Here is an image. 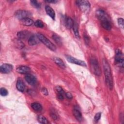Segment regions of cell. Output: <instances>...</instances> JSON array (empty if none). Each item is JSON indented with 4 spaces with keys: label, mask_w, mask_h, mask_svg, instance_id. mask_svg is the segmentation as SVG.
Returning <instances> with one entry per match:
<instances>
[{
    "label": "cell",
    "mask_w": 124,
    "mask_h": 124,
    "mask_svg": "<svg viewBox=\"0 0 124 124\" xmlns=\"http://www.w3.org/2000/svg\"><path fill=\"white\" fill-rule=\"evenodd\" d=\"M31 4L35 8H39L41 6V4L39 2H38L37 0H32L30 1Z\"/></svg>",
    "instance_id": "484cf974"
},
{
    "label": "cell",
    "mask_w": 124,
    "mask_h": 124,
    "mask_svg": "<svg viewBox=\"0 0 124 124\" xmlns=\"http://www.w3.org/2000/svg\"><path fill=\"white\" fill-rule=\"evenodd\" d=\"M103 67L104 71L106 84L110 90H112L113 88V78L111 68L109 63L105 59L103 60Z\"/></svg>",
    "instance_id": "6da1fadb"
},
{
    "label": "cell",
    "mask_w": 124,
    "mask_h": 124,
    "mask_svg": "<svg viewBox=\"0 0 124 124\" xmlns=\"http://www.w3.org/2000/svg\"><path fill=\"white\" fill-rule=\"evenodd\" d=\"M15 43L16 44V46L19 49H21L24 47V43L20 39H16Z\"/></svg>",
    "instance_id": "d4e9b609"
},
{
    "label": "cell",
    "mask_w": 124,
    "mask_h": 124,
    "mask_svg": "<svg viewBox=\"0 0 124 124\" xmlns=\"http://www.w3.org/2000/svg\"><path fill=\"white\" fill-rule=\"evenodd\" d=\"M56 90L58 92V97L59 99L61 100H62L64 96H65V93L62 89V88L59 86H57L56 87Z\"/></svg>",
    "instance_id": "2e32d148"
},
{
    "label": "cell",
    "mask_w": 124,
    "mask_h": 124,
    "mask_svg": "<svg viewBox=\"0 0 124 124\" xmlns=\"http://www.w3.org/2000/svg\"><path fill=\"white\" fill-rule=\"evenodd\" d=\"M40 40L39 39L37 34L32 35L28 39V44L30 46H34L38 44Z\"/></svg>",
    "instance_id": "8fae6325"
},
{
    "label": "cell",
    "mask_w": 124,
    "mask_h": 124,
    "mask_svg": "<svg viewBox=\"0 0 124 124\" xmlns=\"http://www.w3.org/2000/svg\"><path fill=\"white\" fill-rule=\"evenodd\" d=\"M45 10L46 14L53 19L55 20V13L54 10L49 5H46L45 7Z\"/></svg>",
    "instance_id": "7c38bea8"
},
{
    "label": "cell",
    "mask_w": 124,
    "mask_h": 124,
    "mask_svg": "<svg viewBox=\"0 0 124 124\" xmlns=\"http://www.w3.org/2000/svg\"><path fill=\"white\" fill-rule=\"evenodd\" d=\"M53 60L55 63H56L59 67H60L62 68H65V64L63 61L60 58L58 57H54Z\"/></svg>",
    "instance_id": "7402d4cb"
},
{
    "label": "cell",
    "mask_w": 124,
    "mask_h": 124,
    "mask_svg": "<svg viewBox=\"0 0 124 124\" xmlns=\"http://www.w3.org/2000/svg\"><path fill=\"white\" fill-rule=\"evenodd\" d=\"M65 96L68 99H71L73 97V96H72V94L70 93H69V92H67V93H65Z\"/></svg>",
    "instance_id": "836d02e7"
},
{
    "label": "cell",
    "mask_w": 124,
    "mask_h": 124,
    "mask_svg": "<svg viewBox=\"0 0 124 124\" xmlns=\"http://www.w3.org/2000/svg\"><path fill=\"white\" fill-rule=\"evenodd\" d=\"M96 16L101 21L106 19H108L106 13L103 10L101 9L96 11Z\"/></svg>",
    "instance_id": "9c48e42d"
},
{
    "label": "cell",
    "mask_w": 124,
    "mask_h": 124,
    "mask_svg": "<svg viewBox=\"0 0 124 124\" xmlns=\"http://www.w3.org/2000/svg\"><path fill=\"white\" fill-rule=\"evenodd\" d=\"M118 23L119 25L120 26V27L123 28H124V19L122 18H119L118 19Z\"/></svg>",
    "instance_id": "f546056e"
},
{
    "label": "cell",
    "mask_w": 124,
    "mask_h": 124,
    "mask_svg": "<svg viewBox=\"0 0 124 124\" xmlns=\"http://www.w3.org/2000/svg\"><path fill=\"white\" fill-rule=\"evenodd\" d=\"M101 116V112H98L94 116V120L95 122H97L98 121V120L100 119Z\"/></svg>",
    "instance_id": "4dcf8cb0"
},
{
    "label": "cell",
    "mask_w": 124,
    "mask_h": 124,
    "mask_svg": "<svg viewBox=\"0 0 124 124\" xmlns=\"http://www.w3.org/2000/svg\"><path fill=\"white\" fill-rule=\"evenodd\" d=\"M30 15L28 11L19 10L16 12L15 13V16L19 19H22L28 17Z\"/></svg>",
    "instance_id": "52a82bcc"
},
{
    "label": "cell",
    "mask_w": 124,
    "mask_h": 124,
    "mask_svg": "<svg viewBox=\"0 0 124 124\" xmlns=\"http://www.w3.org/2000/svg\"><path fill=\"white\" fill-rule=\"evenodd\" d=\"M90 64L91 69L94 74L96 76H100L101 72L97 60L95 58H91L90 59Z\"/></svg>",
    "instance_id": "3957f363"
},
{
    "label": "cell",
    "mask_w": 124,
    "mask_h": 124,
    "mask_svg": "<svg viewBox=\"0 0 124 124\" xmlns=\"http://www.w3.org/2000/svg\"><path fill=\"white\" fill-rule=\"evenodd\" d=\"M0 95L3 96H5L8 94L7 90L4 88H1L0 89Z\"/></svg>",
    "instance_id": "f1b7e54d"
},
{
    "label": "cell",
    "mask_w": 124,
    "mask_h": 124,
    "mask_svg": "<svg viewBox=\"0 0 124 124\" xmlns=\"http://www.w3.org/2000/svg\"><path fill=\"white\" fill-rule=\"evenodd\" d=\"M13 66L10 64L4 63L0 66V72L3 74H7L10 73L13 70Z\"/></svg>",
    "instance_id": "ba28073f"
},
{
    "label": "cell",
    "mask_w": 124,
    "mask_h": 124,
    "mask_svg": "<svg viewBox=\"0 0 124 124\" xmlns=\"http://www.w3.org/2000/svg\"><path fill=\"white\" fill-rule=\"evenodd\" d=\"M76 3L79 7L82 12L85 13H87L90 9V3L89 1L86 0H77Z\"/></svg>",
    "instance_id": "277c9868"
},
{
    "label": "cell",
    "mask_w": 124,
    "mask_h": 124,
    "mask_svg": "<svg viewBox=\"0 0 124 124\" xmlns=\"http://www.w3.org/2000/svg\"><path fill=\"white\" fill-rule=\"evenodd\" d=\"M37 120H38V121L41 124H47L49 123L46 118L42 115L38 116L37 117Z\"/></svg>",
    "instance_id": "cb8c5ba5"
},
{
    "label": "cell",
    "mask_w": 124,
    "mask_h": 124,
    "mask_svg": "<svg viewBox=\"0 0 124 124\" xmlns=\"http://www.w3.org/2000/svg\"><path fill=\"white\" fill-rule=\"evenodd\" d=\"M115 62L117 65L119 66L123 67L124 66V58L122 52L117 49L116 50V56H115Z\"/></svg>",
    "instance_id": "5b68a950"
},
{
    "label": "cell",
    "mask_w": 124,
    "mask_h": 124,
    "mask_svg": "<svg viewBox=\"0 0 124 124\" xmlns=\"http://www.w3.org/2000/svg\"><path fill=\"white\" fill-rule=\"evenodd\" d=\"M20 22L22 25H23L24 26H31L33 23V20L31 19L29 17L23 18V19L20 20Z\"/></svg>",
    "instance_id": "ac0fdd59"
},
{
    "label": "cell",
    "mask_w": 124,
    "mask_h": 124,
    "mask_svg": "<svg viewBox=\"0 0 124 124\" xmlns=\"http://www.w3.org/2000/svg\"><path fill=\"white\" fill-rule=\"evenodd\" d=\"M50 116L52 117V118L54 120H56L57 119V115L53 112H51L50 113Z\"/></svg>",
    "instance_id": "1f68e13d"
},
{
    "label": "cell",
    "mask_w": 124,
    "mask_h": 124,
    "mask_svg": "<svg viewBox=\"0 0 124 124\" xmlns=\"http://www.w3.org/2000/svg\"><path fill=\"white\" fill-rule=\"evenodd\" d=\"M52 38L54 39V40L56 42V43H57L58 44L60 45V44H62V42H61L60 37L59 36H58L57 34H54L52 35Z\"/></svg>",
    "instance_id": "4316f807"
},
{
    "label": "cell",
    "mask_w": 124,
    "mask_h": 124,
    "mask_svg": "<svg viewBox=\"0 0 124 124\" xmlns=\"http://www.w3.org/2000/svg\"><path fill=\"white\" fill-rule=\"evenodd\" d=\"M84 40L86 44H89V42H90V39L88 36L86 35H84Z\"/></svg>",
    "instance_id": "d6a6232c"
},
{
    "label": "cell",
    "mask_w": 124,
    "mask_h": 124,
    "mask_svg": "<svg viewBox=\"0 0 124 124\" xmlns=\"http://www.w3.org/2000/svg\"><path fill=\"white\" fill-rule=\"evenodd\" d=\"M29 35L30 32L27 31H19L17 34V36L19 39H25L29 37Z\"/></svg>",
    "instance_id": "9a60e30c"
},
{
    "label": "cell",
    "mask_w": 124,
    "mask_h": 124,
    "mask_svg": "<svg viewBox=\"0 0 124 124\" xmlns=\"http://www.w3.org/2000/svg\"><path fill=\"white\" fill-rule=\"evenodd\" d=\"M73 114H74L75 117L76 118V119L78 121L81 122L82 120V114H81L80 111L78 109L75 108L73 110Z\"/></svg>",
    "instance_id": "d6986e66"
},
{
    "label": "cell",
    "mask_w": 124,
    "mask_h": 124,
    "mask_svg": "<svg viewBox=\"0 0 124 124\" xmlns=\"http://www.w3.org/2000/svg\"><path fill=\"white\" fill-rule=\"evenodd\" d=\"M25 80L31 85H34L36 83L37 80L34 76L31 74H28L25 77Z\"/></svg>",
    "instance_id": "30bf717a"
},
{
    "label": "cell",
    "mask_w": 124,
    "mask_h": 124,
    "mask_svg": "<svg viewBox=\"0 0 124 124\" xmlns=\"http://www.w3.org/2000/svg\"><path fill=\"white\" fill-rule=\"evenodd\" d=\"M31 107L35 111L39 112L42 109V106L38 103H33L31 104Z\"/></svg>",
    "instance_id": "ffe728a7"
},
{
    "label": "cell",
    "mask_w": 124,
    "mask_h": 124,
    "mask_svg": "<svg viewBox=\"0 0 124 124\" xmlns=\"http://www.w3.org/2000/svg\"><path fill=\"white\" fill-rule=\"evenodd\" d=\"M40 42L43 43L46 46L52 51H55L56 49V47L54 44H53L48 39L45 37L41 33H38L37 34Z\"/></svg>",
    "instance_id": "7a4b0ae2"
},
{
    "label": "cell",
    "mask_w": 124,
    "mask_h": 124,
    "mask_svg": "<svg viewBox=\"0 0 124 124\" xmlns=\"http://www.w3.org/2000/svg\"><path fill=\"white\" fill-rule=\"evenodd\" d=\"M74 25V21L71 17H68L65 19V26L67 29H71Z\"/></svg>",
    "instance_id": "44dd1931"
},
{
    "label": "cell",
    "mask_w": 124,
    "mask_h": 124,
    "mask_svg": "<svg viewBox=\"0 0 124 124\" xmlns=\"http://www.w3.org/2000/svg\"><path fill=\"white\" fill-rule=\"evenodd\" d=\"M16 87L17 89L21 92H23L24 91L25 89V85L23 82L21 78H18L16 82Z\"/></svg>",
    "instance_id": "5bb4252c"
},
{
    "label": "cell",
    "mask_w": 124,
    "mask_h": 124,
    "mask_svg": "<svg viewBox=\"0 0 124 124\" xmlns=\"http://www.w3.org/2000/svg\"><path fill=\"white\" fill-rule=\"evenodd\" d=\"M42 93L44 94H45V95H47L48 94V92H47V90H46V88H43L42 89Z\"/></svg>",
    "instance_id": "e575fe53"
},
{
    "label": "cell",
    "mask_w": 124,
    "mask_h": 124,
    "mask_svg": "<svg viewBox=\"0 0 124 124\" xmlns=\"http://www.w3.org/2000/svg\"><path fill=\"white\" fill-rule=\"evenodd\" d=\"M35 26L37 28H43L44 27V23L43 22L40 20H37L34 23Z\"/></svg>",
    "instance_id": "83f0119b"
},
{
    "label": "cell",
    "mask_w": 124,
    "mask_h": 124,
    "mask_svg": "<svg viewBox=\"0 0 124 124\" xmlns=\"http://www.w3.org/2000/svg\"><path fill=\"white\" fill-rule=\"evenodd\" d=\"M72 28H73L75 36H76L77 38H79V32H78V25L76 22H74V25H73V26Z\"/></svg>",
    "instance_id": "603a6c76"
},
{
    "label": "cell",
    "mask_w": 124,
    "mask_h": 124,
    "mask_svg": "<svg viewBox=\"0 0 124 124\" xmlns=\"http://www.w3.org/2000/svg\"><path fill=\"white\" fill-rule=\"evenodd\" d=\"M30 68L28 66L21 65L16 68V71L20 74H27L30 71Z\"/></svg>",
    "instance_id": "4fadbf2b"
},
{
    "label": "cell",
    "mask_w": 124,
    "mask_h": 124,
    "mask_svg": "<svg viewBox=\"0 0 124 124\" xmlns=\"http://www.w3.org/2000/svg\"><path fill=\"white\" fill-rule=\"evenodd\" d=\"M101 25L103 28L106 30L109 31L111 29V24L109 19H106L101 21Z\"/></svg>",
    "instance_id": "e0dca14e"
},
{
    "label": "cell",
    "mask_w": 124,
    "mask_h": 124,
    "mask_svg": "<svg viewBox=\"0 0 124 124\" xmlns=\"http://www.w3.org/2000/svg\"><path fill=\"white\" fill-rule=\"evenodd\" d=\"M46 2H49V3H56L57 2V0H46Z\"/></svg>",
    "instance_id": "d590c367"
},
{
    "label": "cell",
    "mask_w": 124,
    "mask_h": 124,
    "mask_svg": "<svg viewBox=\"0 0 124 124\" xmlns=\"http://www.w3.org/2000/svg\"><path fill=\"white\" fill-rule=\"evenodd\" d=\"M66 60L70 63H75L77 65H79L80 66H86V63L81 60L77 59L72 56H66Z\"/></svg>",
    "instance_id": "8992f818"
}]
</instances>
